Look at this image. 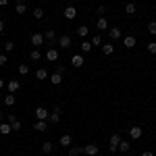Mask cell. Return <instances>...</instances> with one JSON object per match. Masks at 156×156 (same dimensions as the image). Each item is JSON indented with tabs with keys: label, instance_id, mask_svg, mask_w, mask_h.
<instances>
[{
	"label": "cell",
	"instance_id": "1",
	"mask_svg": "<svg viewBox=\"0 0 156 156\" xmlns=\"http://www.w3.org/2000/svg\"><path fill=\"white\" fill-rule=\"evenodd\" d=\"M121 133H112L110 135V140H108V150L110 152H119V144H121Z\"/></svg>",
	"mask_w": 156,
	"mask_h": 156
},
{
	"label": "cell",
	"instance_id": "2",
	"mask_svg": "<svg viewBox=\"0 0 156 156\" xmlns=\"http://www.w3.org/2000/svg\"><path fill=\"white\" fill-rule=\"evenodd\" d=\"M44 37H46V44H48L50 48H54V46L58 44V42H56V31H54V29H46V31H44Z\"/></svg>",
	"mask_w": 156,
	"mask_h": 156
},
{
	"label": "cell",
	"instance_id": "3",
	"mask_svg": "<svg viewBox=\"0 0 156 156\" xmlns=\"http://www.w3.org/2000/svg\"><path fill=\"white\" fill-rule=\"evenodd\" d=\"M29 42H31V46L34 48H40L44 42H46V37H44V34H40V31H36V34H31V37H29Z\"/></svg>",
	"mask_w": 156,
	"mask_h": 156
},
{
	"label": "cell",
	"instance_id": "4",
	"mask_svg": "<svg viewBox=\"0 0 156 156\" xmlns=\"http://www.w3.org/2000/svg\"><path fill=\"white\" fill-rule=\"evenodd\" d=\"M58 58H60L58 48H48L46 50V60H48V62H58Z\"/></svg>",
	"mask_w": 156,
	"mask_h": 156
},
{
	"label": "cell",
	"instance_id": "5",
	"mask_svg": "<svg viewBox=\"0 0 156 156\" xmlns=\"http://www.w3.org/2000/svg\"><path fill=\"white\" fill-rule=\"evenodd\" d=\"M73 46V40H71V36H69V34H62V36L58 37V48H71Z\"/></svg>",
	"mask_w": 156,
	"mask_h": 156
},
{
	"label": "cell",
	"instance_id": "6",
	"mask_svg": "<svg viewBox=\"0 0 156 156\" xmlns=\"http://www.w3.org/2000/svg\"><path fill=\"white\" fill-rule=\"evenodd\" d=\"M48 115H50L48 108H44V106H37L36 108V119L37 121H48Z\"/></svg>",
	"mask_w": 156,
	"mask_h": 156
},
{
	"label": "cell",
	"instance_id": "7",
	"mask_svg": "<svg viewBox=\"0 0 156 156\" xmlns=\"http://www.w3.org/2000/svg\"><path fill=\"white\" fill-rule=\"evenodd\" d=\"M58 121H60V108L56 106V108H52V110H50V115H48V123L56 125Z\"/></svg>",
	"mask_w": 156,
	"mask_h": 156
},
{
	"label": "cell",
	"instance_id": "8",
	"mask_svg": "<svg viewBox=\"0 0 156 156\" xmlns=\"http://www.w3.org/2000/svg\"><path fill=\"white\" fill-rule=\"evenodd\" d=\"M98 152H100V146H96V144L83 146V154H85V156H96Z\"/></svg>",
	"mask_w": 156,
	"mask_h": 156
},
{
	"label": "cell",
	"instance_id": "9",
	"mask_svg": "<svg viewBox=\"0 0 156 156\" xmlns=\"http://www.w3.org/2000/svg\"><path fill=\"white\" fill-rule=\"evenodd\" d=\"M142 135H144V129H142L140 125H133L131 129H129V137H131V140H140Z\"/></svg>",
	"mask_w": 156,
	"mask_h": 156
},
{
	"label": "cell",
	"instance_id": "10",
	"mask_svg": "<svg viewBox=\"0 0 156 156\" xmlns=\"http://www.w3.org/2000/svg\"><path fill=\"white\" fill-rule=\"evenodd\" d=\"M19 87H21V83H19L17 79H9V81H6V90H9V94H17Z\"/></svg>",
	"mask_w": 156,
	"mask_h": 156
},
{
	"label": "cell",
	"instance_id": "11",
	"mask_svg": "<svg viewBox=\"0 0 156 156\" xmlns=\"http://www.w3.org/2000/svg\"><path fill=\"white\" fill-rule=\"evenodd\" d=\"M62 15H65V19H69V21H73V19L77 17V9H75V6H67V9L62 11Z\"/></svg>",
	"mask_w": 156,
	"mask_h": 156
},
{
	"label": "cell",
	"instance_id": "12",
	"mask_svg": "<svg viewBox=\"0 0 156 156\" xmlns=\"http://www.w3.org/2000/svg\"><path fill=\"white\" fill-rule=\"evenodd\" d=\"M83 56H81V54H73L71 56V65L73 67H75V69H79V67H83Z\"/></svg>",
	"mask_w": 156,
	"mask_h": 156
},
{
	"label": "cell",
	"instance_id": "13",
	"mask_svg": "<svg viewBox=\"0 0 156 156\" xmlns=\"http://www.w3.org/2000/svg\"><path fill=\"white\" fill-rule=\"evenodd\" d=\"M108 36H110V40H121L123 37V31H121V27H110L108 29Z\"/></svg>",
	"mask_w": 156,
	"mask_h": 156
},
{
	"label": "cell",
	"instance_id": "14",
	"mask_svg": "<svg viewBox=\"0 0 156 156\" xmlns=\"http://www.w3.org/2000/svg\"><path fill=\"white\" fill-rule=\"evenodd\" d=\"M58 144H60V146H65V148H71V146H73V137L69 135V133H65V135H60Z\"/></svg>",
	"mask_w": 156,
	"mask_h": 156
},
{
	"label": "cell",
	"instance_id": "15",
	"mask_svg": "<svg viewBox=\"0 0 156 156\" xmlns=\"http://www.w3.org/2000/svg\"><path fill=\"white\" fill-rule=\"evenodd\" d=\"M34 129L40 131V133L48 131V121H36V123H34Z\"/></svg>",
	"mask_w": 156,
	"mask_h": 156
},
{
	"label": "cell",
	"instance_id": "16",
	"mask_svg": "<svg viewBox=\"0 0 156 156\" xmlns=\"http://www.w3.org/2000/svg\"><path fill=\"white\" fill-rule=\"evenodd\" d=\"M135 44H137L135 36H125V37H123V46H125V48H133Z\"/></svg>",
	"mask_w": 156,
	"mask_h": 156
},
{
	"label": "cell",
	"instance_id": "17",
	"mask_svg": "<svg viewBox=\"0 0 156 156\" xmlns=\"http://www.w3.org/2000/svg\"><path fill=\"white\" fill-rule=\"evenodd\" d=\"M96 27L100 29V31H106V29H110V27H108V21H106V17H98V21H96Z\"/></svg>",
	"mask_w": 156,
	"mask_h": 156
},
{
	"label": "cell",
	"instance_id": "18",
	"mask_svg": "<svg viewBox=\"0 0 156 156\" xmlns=\"http://www.w3.org/2000/svg\"><path fill=\"white\" fill-rule=\"evenodd\" d=\"M0 133H2V135H9V133H12V125L9 123V121L0 123Z\"/></svg>",
	"mask_w": 156,
	"mask_h": 156
},
{
	"label": "cell",
	"instance_id": "19",
	"mask_svg": "<svg viewBox=\"0 0 156 156\" xmlns=\"http://www.w3.org/2000/svg\"><path fill=\"white\" fill-rule=\"evenodd\" d=\"M50 83L52 85H60L62 83V75H60V73H52V75H50Z\"/></svg>",
	"mask_w": 156,
	"mask_h": 156
},
{
	"label": "cell",
	"instance_id": "20",
	"mask_svg": "<svg viewBox=\"0 0 156 156\" xmlns=\"http://www.w3.org/2000/svg\"><path fill=\"white\" fill-rule=\"evenodd\" d=\"M129 150H131V144H129V142H125V140H121V144H119V152H121V154H127Z\"/></svg>",
	"mask_w": 156,
	"mask_h": 156
},
{
	"label": "cell",
	"instance_id": "21",
	"mask_svg": "<svg viewBox=\"0 0 156 156\" xmlns=\"http://www.w3.org/2000/svg\"><path fill=\"white\" fill-rule=\"evenodd\" d=\"M67 154H69V156H81V154H83V148H79V146H71Z\"/></svg>",
	"mask_w": 156,
	"mask_h": 156
},
{
	"label": "cell",
	"instance_id": "22",
	"mask_svg": "<svg viewBox=\"0 0 156 156\" xmlns=\"http://www.w3.org/2000/svg\"><path fill=\"white\" fill-rule=\"evenodd\" d=\"M135 12H137V6H135L133 2H127V4H125V15L131 17V15H135Z\"/></svg>",
	"mask_w": 156,
	"mask_h": 156
},
{
	"label": "cell",
	"instance_id": "23",
	"mask_svg": "<svg viewBox=\"0 0 156 156\" xmlns=\"http://www.w3.org/2000/svg\"><path fill=\"white\" fill-rule=\"evenodd\" d=\"M15 102H17V98H15V94H6L4 96V106H15Z\"/></svg>",
	"mask_w": 156,
	"mask_h": 156
},
{
	"label": "cell",
	"instance_id": "24",
	"mask_svg": "<svg viewBox=\"0 0 156 156\" xmlns=\"http://www.w3.org/2000/svg\"><path fill=\"white\" fill-rule=\"evenodd\" d=\"M87 34H90V27L87 25H79L77 27V36L79 37H87Z\"/></svg>",
	"mask_w": 156,
	"mask_h": 156
},
{
	"label": "cell",
	"instance_id": "25",
	"mask_svg": "<svg viewBox=\"0 0 156 156\" xmlns=\"http://www.w3.org/2000/svg\"><path fill=\"white\" fill-rule=\"evenodd\" d=\"M36 77L40 79V81H42V79H48V71H46L44 67H40V69L36 71Z\"/></svg>",
	"mask_w": 156,
	"mask_h": 156
},
{
	"label": "cell",
	"instance_id": "26",
	"mask_svg": "<svg viewBox=\"0 0 156 156\" xmlns=\"http://www.w3.org/2000/svg\"><path fill=\"white\" fill-rule=\"evenodd\" d=\"M15 12H17V15H25V12H27V6H25V2H17V6H15Z\"/></svg>",
	"mask_w": 156,
	"mask_h": 156
},
{
	"label": "cell",
	"instance_id": "27",
	"mask_svg": "<svg viewBox=\"0 0 156 156\" xmlns=\"http://www.w3.org/2000/svg\"><path fill=\"white\" fill-rule=\"evenodd\" d=\"M112 52H115V46H112V44H104V46H102V54H104V56H110Z\"/></svg>",
	"mask_w": 156,
	"mask_h": 156
},
{
	"label": "cell",
	"instance_id": "28",
	"mask_svg": "<svg viewBox=\"0 0 156 156\" xmlns=\"http://www.w3.org/2000/svg\"><path fill=\"white\" fill-rule=\"evenodd\" d=\"M52 150H54V144H52V142H44V144H42V152H44V154H50Z\"/></svg>",
	"mask_w": 156,
	"mask_h": 156
},
{
	"label": "cell",
	"instance_id": "29",
	"mask_svg": "<svg viewBox=\"0 0 156 156\" xmlns=\"http://www.w3.org/2000/svg\"><path fill=\"white\" fill-rule=\"evenodd\" d=\"M79 48H81V52H90V50H92V42H90V40H83V42L79 44Z\"/></svg>",
	"mask_w": 156,
	"mask_h": 156
},
{
	"label": "cell",
	"instance_id": "30",
	"mask_svg": "<svg viewBox=\"0 0 156 156\" xmlns=\"http://www.w3.org/2000/svg\"><path fill=\"white\" fill-rule=\"evenodd\" d=\"M17 71H19V75H29V65H23V62H21V65H19V67H17Z\"/></svg>",
	"mask_w": 156,
	"mask_h": 156
},
{
	"label": "cell",
	"instance_id": "31",
	"mask_svg": "<svg viewBox=\"0 0 156 156\" xmlns=\"http://www.w3.org/2000/svg\"><path fill=\"white\" fill-rule=\"evenodd\" d=\"M29 58H31V60H40V58H42L40 48H34V50H31V52H29Z\"/></svg>",
	"mask_w": 156,
	"mask_h": 156
},
{
	"label": "cell",
	"instance_id": "32",
	"mask_svg": "<svg viewBox=\"0 0 156 156\" xmlns=\"http://www.w3.org/2000/svg\"><path fill=\"white\" fill-rule=\"evenodd\" d=\"M31 15H34L36 19H42V17H44V9H42V6H36V9L31 11Z\"/></svg>",
	"mask_w": 156,
	"mask_h": 156
},
{
	"label": "cell",
	"instance_id": "33",
	"mask_svg": "<svg viewBox=\"0 0 156 156\" xmlns=\"http://www.w3.org/2000/svg\"><path fill=\"white\" fill-rule=\"evenodd\" d=\"M146 50H148V54H156V42H148Z\"/></svg>",
	"mask_w": 156,
	"mask_h": 156
},
{
	"label": "cell",
	"instance_id": "34",
	"mask_svg": "<svg viewBox=\"0 0 156 156\" xmlns=\"http://www.w3.org/2000/svg\"><path fill=\"white\" fill-rule=\"evenodd\" d=\"M148 34L150 36H156V21H150L148 23Z\"/></svg>",
	"mask_w": 156,
	"mask_h": 156
},
{
	"label": "cell",
	"instance_id": "35",
	"mask_svg": "<svg viewBox=\"0 0 156 156\" xmlns=\"http://www.w3.org/2000/svg\"><path fill=\"white\" fill-rule=\"evenodd\" d=\"M96 12H98V17H106V6H104V4H100V6H98L96 9Z\"/></svg>",
	"mask_w": 156,
	"mask_h": 156
},
{
	"label": "cell",
	"instance_id": "36",
	"mask_svg": "<svg viewBox=\"0 0 156 156\" xmlns=\"http://www.w3.org/2000/svg\"><path fill=\"white\" fill-rule=\"evenodd\" d=\"M11 125H12V131H21V127H23V125H21V121H19V119L15 121V123H11Z\"/></svg>",
	"mask_w": 156,
	"mask_h": 156
},
{
	"label": "cell",
	"instance_id": "37",
	"mask_svg": "<svg viewBox=\"0 0 156 156\" xmlns=\"http://www.w3.org/2000/svg\"><path fill=\"white\" fill-rule=\"evenodd\" d=\"M2 48L6 50V52H12V50H15V44H12V42H4V46H2Z\"/></svg>",
	"mask_w": 156,
	"mask_h": 156
},
{
	"label": "cell",
	"instance_id": "38",
	"mask_svg": "<svg viewBox=\"0 0 156 156\" xmlns=\"http://www.w3.org/2000/svg\"><path fill=\"white\" fill-rule=\"evenodd\" d=\"M100 44H102V37H100V36L92 37V46H100Z\"/></svg>",
	"mask_w": 156,
	"mask_h": 156
},
{
	"label": "cell",
	"instance_id": "39",
	"mask_svg": "<svg viewBox=\"0 0 156 156\" xmlns=\"http://www.w3.org/2000/svg\"><path fill=\"white\" fill-rule=\"evenodd\" d=\"M54 65H56V62H54ZM65 71H67V69H65V65H56V71H54V73H60V75H65Z\"/></svg>",
	"mask_w": 156,
	"mask_h": 156
},
{
	"label": "cell",
	"instance_id": "40",
	"mask_svg": "<svg viewBox=\"0 0 156 156\" xmlns=\"http://www.w3.org/2000/svg\"><path fill=\"white\" fill-rule=\"evenodd\" d=\"M6 121H9V123H15V121H17L15 112H6Z\"/></svg>",
	"mask_w": 156,
	"mask_h": 156
},
{
	"label": "cell",
	"instance_id": "41",
	"mask_svg": "<svg viewBox=\"0 0 156 156\" xmlns=\"http://www.w3.org/2000/svg\"><path fill=\"white\" fill-rule=\"evenodd\" d=\"M6 65V54H0V67H4Z\"/></svg>",
	"mask_w": 156,
	"mask_h": 156
},
{
	"label": "cell",
	"instance_id": "42",
	"mask_svg": "<svg viewBox=\"0 0 156 156\" xmlns=\"http://www.w3.org/2000/svg\"><path fill=\"white\" fill-rule=\"evenodd\" d=\"M4 29H6V23H4V21L0 19V34H4Z\"/></svg>",
	"mask_w": 156,
	"mask_h": 156
},
{
	"label": "cell",
	"instance_id": "43",
	"mask_svg": "<svg viewBox=\"0 0 156 156\" xmlns=\"http://www.w3.org/2000/svg\"><path fill=\"white\" fill-rule=\"evenodd\" d=\"M142 156H154V154H152L150 150H146V152H142Z\"/></svg>",
	"mask_w": 156,
	"mask_h": 156
},
{
	"label": "cell",
	"instance_id": "44",
	"mask_svg": "<svg viewBox=\"0 0 156 156\" xmlns=\"http://www.w3.org/2000/svg\"><path fill=\"white\" fill-rule=\"evenodd\" d=\"M9 4V0H0V6H6Z\"/></svg>",
	"mask_w": 156,
	"mask_h": 156
},
{
	"label": "cell",
	"instance_id": "45",
	"mask_svg": "<svg viewBox=\"0 0 156 156\" xmlns=\"http://www.w3.org/2000/svg\"><path fill=\"white\" fill-rule=\"evenodd\" d=\"M2 87H4V79L0 77V90H2Z\"/></svg>",
	"mask_w": 156,
	"mask_h": 156
},
{
	"label": "cell",
	"instance_id": "46",
	"mask_svg": "<svg viewBox=\"0 0 156 156\" xmlns=\"http://www.w3.org/2000/svg\"><path fill=\"white\" fill-rule=\"evenodd\" d=\"M0 123H4V112H0Z\"/></svg>",
	"mask_w": 156,
	"mask_h": 156
},
{
	"label": "cell",
	"instance_id": "47",
	"mask_svg": "<svg viewBox=\"0 0 156 156\" xmlns=\"http://www.w3.org/2000/svg\"><path fill=\"white\" fill-rule=\"evenodd\" d=\"M17 2H25V0H17Z\"/></svg>",
	"mask_w": 156,
	"mask_h": 156
},
{
	"label": "cell",
	"instance_id": "48",
	"mask_svg": "<svg viewBox=\"0 0 156 156\" xmlns=\"http://www.w3.org/2000/svg\"><path fill=\"white\" fill-rule=\"evenodd\" d=\"M65 156H69V154H65Z\"/></svg>",
	"mask_w": 156,
	"mask_h": 156
}]
</instances>
